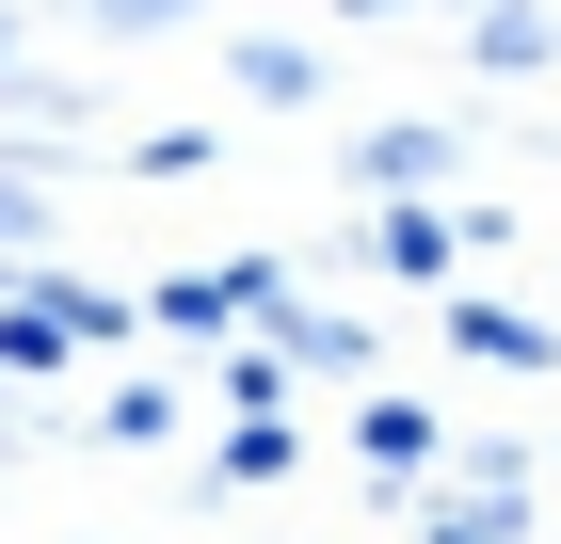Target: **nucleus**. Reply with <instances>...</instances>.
<instances>
[{
    "label": "nucleus",
    "instance_id": "1",
    "mask_svg": "<svg viewBox=\"0 0 561 544\" xmlns=\"http://www.w3.org/2000/svg\"><path fill=\"white\" fill-rule=\"evenodd\" d=\"M16 224H33V209H16V193H0V241H16Z\"/></svg>",
    "mask_w": 561,
    "mask_h": 544
}]
</instances>
